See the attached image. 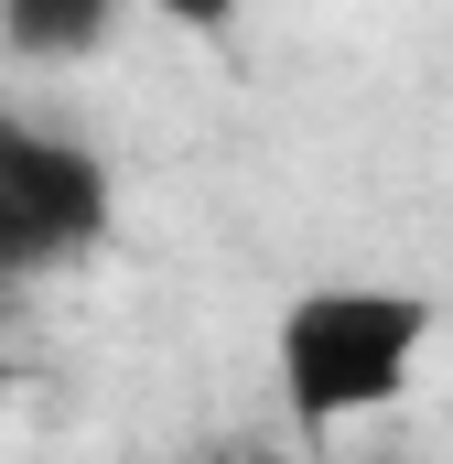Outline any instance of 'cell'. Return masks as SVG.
<instances>
[{"label": "cell", "instance_id": "cell-4", "mask_svg": "<svg viewBox=\"0 0 453 464\" xmlns=\"http://www.w3.org/2000/svg\"><path fill=\"white\" fill-rule=\"evenodd\" d=\"M151 11H162L173 33H195V44H217V33H237V11H248V0H151Z\"/></svg>", "mask_w": 453, "mask_h": 464}, {"label": "cell", "instance_id": "cell-3", "mask_svg": "<svg viewBox=\"0 0 453 464\" xmlns=\"http://www.w3.org/2000/svg\"><path fill=\"white\" fill-rule=\"evenodd\" d=\"M119 44V0H0V54L11 65H87Z\"/></svg>", "mask_w": 453, "mask_h": 464}, {"label": "cell", "instance_id": "cell-5", "mask_svg": "<svg viewBox=\"0 0 453 464\" xmlns=\"http://www.w3.org/2000/svg\"><path fill=\"white\" fill-rule=\"evenodd\" d=\"M0 421H11V367H0Z\"/></svg>", "mask_w": 453, "mask_h": 464}, {"label": "cell", "instance_id": "cell-2", "mask_svg": "<svg viewBox=\"0 0 453 464\" xmlns=\"http://www.w3.org/2000/svg\"><path fill=\"white\" fill-rule=\"evenodd\" d=\"M119 217V173L54 119L0 109V281L76 270Z\"/></svg>", "mask_w": 453, "mask_h": 464}, {"label": "cell", "instance_id": "cell-1", "mask_svg": "<svg viewBox=\"0 0 453 464\" xmlns=\"http://www.w3.org/2000/svg\"><path fill=\"white\" fill-rule=\"evenodd\" d=\"M432 335H443L432 292H400V281H313V292H292L281 324H270V378H281L292 432L324 443V432H356V421L400 411Z\"/></svg>", "mask_w": 453, "mask_h": 464}]
</instances>
